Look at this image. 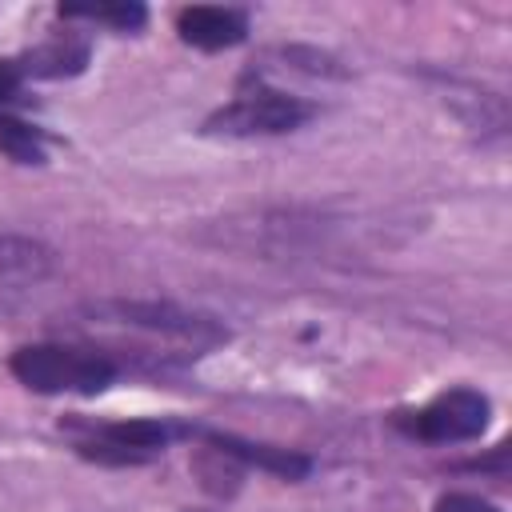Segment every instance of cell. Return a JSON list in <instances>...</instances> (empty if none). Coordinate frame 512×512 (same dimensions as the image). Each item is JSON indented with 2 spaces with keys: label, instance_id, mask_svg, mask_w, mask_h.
I'll return each instance as SVG.
<instances>
[{
  "label": "cell",
  "instance_id": "obj_6",
  "mask_svg": "<svg viewBox=\"0 0 512 512\" xmlns=\"http://www.w3.org/2000/svg\"><path fill=\"white\" fill-rule=\"evenodd\" d=\"M176 32L184 44H192L200 52H220V48H232L248 36V12L244 8H216V4H192V8H180Z\"/></svg>",
  "mask_w": 512,
  "mask_h": 512
},
{
  "label": "cell",
  "instance_id": "obj_10",
  "mask_svg": "<svg viewBox=\"0 0 512 512\" xmlns=\"http://www.w3.org/2000/svg\"><path fill=\"white\" fill-rule=\"evenodd\" d=\"M52 268V252L24 236H0V276L16 280H40Z\"/></svg>",
  "mask_w": 512,
  "mask_h": 512
},
{
  "label": "cell",
  "instance_id": "obj_8",
  "mask_svg": "<svg viewBox=\"0 0 512 512\" xmlns=\"http://www.w3.org/2000/svg\"><path fill=\"white\" fill-rule=\"evenodd\" d=\"M16 60H20V68H24L28 80H64V76L84 72V64H88V40H80L72 32H60V36L36 44L32 52H24Z\"/></svg>",
  "mask_w": 512,
  "mask_h": 512
},
{
  "label": "cell",
  "instance_id": "obj_7",
  "mask_svg": "<svg viewBox=\"0 0 512 512\" xmlns=\"http://www.w3.org/2000/svg\"><path fill=\"white\" fill-rule=\"evenodd\" d=\"M208 448L232 456L236 464H256L280 480H304L312 472V460L304 452H292V448H276V444H256V440H244V436H232V432H196Z\"/></svg>",
  "mask_w": 512,
  "mask_h": 512
},
{
  "label": "cell",
  "instance_id": "obj_3",
  "mask_svg": "<svg viewBox=\"0 0 512 512\" xmlns=\"http://www.w3.org/2000/svg\"><path fill=\"white\" fill-rule=\"evenodd\" d=\"M84 316L92 324H116V328H136V332H152L164 340H176L192 352L216 348L228 340V328L196 308H180L172 300H100L88 304Z\"/></svg>",
  "mask_w": 512,
  "mask_h": 512
},
{
  "label": "cell",
  "instance_id": "obj_5",
  "mask_svg": "<svg viewBox=\"0 0 512 512\" xmlns=\"http://www.w3.org/2000/svg\"><path fill=\"white\" fill-rule=\"evenodd\" d=\"M492 404L484 392L476 388H448L436 400H428L416 412H396L392 424L424 444H460V440H476L488 428Z\"/></svg>",
  "mask_w": 512,
  "mask_h": 512
},
{
  "label": "cell",
  "instance_id": "obj_2",
  "mask_svg": "<svg viewBox=\"0 0 512 512\" xmlns=\"http://www.w3.org/2000/svg\"><path fill=\"white\" fill-rule=\"evenodd\" d=\"M12 376L40 392V396H60V392H76V396H96L104 392L116 376L120 364L100 352V348H84V344H24L12 352Z\"/></svg>",
  "mask_w": 512,
  "mask_h": 512
},
{
  "label": "cell",
  "instance_id": "obj_4",
  "mask_svg": "<svg viewBox=\"0 0 512 512\" xmlns=\"http://www.w3.org/2000/svg\"><path fill=\"white\" fill-rule=\"evenodd\" d=\"M312 116H316L312 100L272 88L264 80H256V84L244 80L240 92L204 120V132H212V136H280V132H296Z\"/></svg>",
  "mask_w": 512,
  "mask_h": 512
},
{
  "label": "cell",
  "instance_id": "obj_12",
  "mask_svg": "<svg viewBox=\"0 0 512 512\" xmlns=\"http://www.w3.org/2000/svg\"><path fill=\"white\" fill-rule=\"evenodd\" d=\"M24 68L16 56H0V112H16V104L24 100Z\"/></svg>",
  "mask_w": 512,
  "mask_h": 512
},
{
  "label": "cell",
  "instance_id": "obj_9",
  "mask_svg": "<svg viewBox=\"0 0 512 512\" xmlns=\"http://www.w3.org/2000/svg\"><path fill=\"white\" fill-rule=\"evenodd\" d=\"M0 152L16 164H44L48 136L36 124H28L20 112H0Z\"/></svg>",
  "mask_w": 512,
  "mask_h": 512
},
{
  "label": "cell",
  "instance_id": "obj_13",
  "mask_svg": "<svg viewBox=\"0 0 512 512\" xmlns=\"http://www.w3.org/2000/svg\"><path fill=\"white\" fill-rule=\"evenodd\" d=\"M432 512H500V508L476 492H444Z\"/></svg>",
  "mask_w": 512,
  "mask_h": 512
},
{
  "label": "cell",
  "instance_id": "obj_1",
  "mask_svg": "<svg viewBox=\"0 0 512 512\" xmlns=\"http://www.w3.org/2000/svg\"><path fill=\"white\" fill-rule=\"evenodd\" d=\"M60 432L72 440V448L104 468H136L168 452L172 440L196 436L200 428L180 424V420H160V416H140V420H88V416H68Z\"/></svg>",
  "mask_w": 512,
  "mask_h": 512
},
{
  "label": "cell",
  "instance_id": "obj_11",
  "mask_svg": "<svg viewBox=\"0 0 512 512\" xmlns=\"http://www.w3.org/2000/svg\"><path fill=\"white\" fill-rule=\"evenodd\" d=\"M64 20H88V24H108L116 32H136L148 20V8L136 0H120V4H64L60 8Z\"/></svg>",
  "mask_w": 512,
  "mask_h": 512
}]
</instances>
